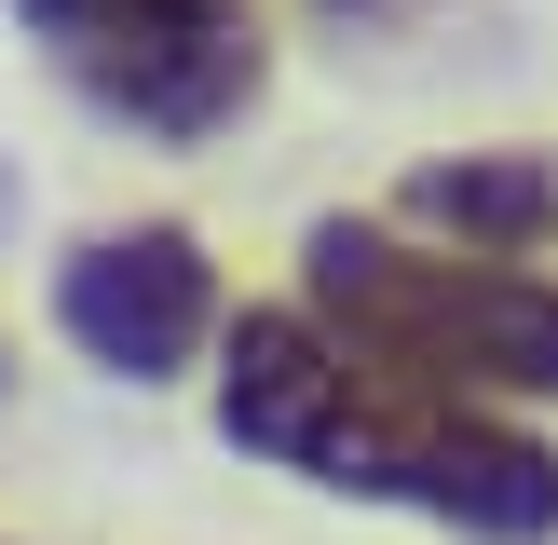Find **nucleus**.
I'll return each mask as SVG.
<instances>
[{
	"instance_id": "obj_1",
	"label": "nucleus",
	"mask_w": 558,
	"mask_h": 545,
	"mask_svg": "<svg viewBox=\"0 0 558 545\" xmlns=\"http://www.w3.org/2000/svg\"><path fill=\"white\" fill-rule=\"evenodd\" d=\"M218 436L287 477L341 491V505H396L436 518L463 545H545L558 532V450L532 423L477 396H436V382L354 354L314 314H245L218 354Z\"/></svg>"
},
{
	"instance_id": "obj_2",
	"label": "nucleus",
	"mask_w": 558,
	"mask_h": 545,
	"mask_svg": "<svg viewBox=\"0 0 558 545\" xmlns=\"http://www.w3.org/2000/svg\"><path fill=\"white\" fill-rule=\"evenodd\" d=\"M300 314L341 327L354 354L436 382V396H558V287L518 259L409 245L381 218H314L300 245Z\"/></svg>"
},
{
	"instance_id": "obj_3",
	"label": "nucleus",
	"mask_w": 558,
	"mask_h": 545,
	"mask_svg": "<svg viewBox=\"0 0 558 545\" xmlns=\"http://www.w3.org/2000/svg\"><path fill=\"white\" fill-rule=\"evenodd\" d=\"M14 27L96 123L163 136V150H205L218 123H245L272 69L259 0H14Z\"/></svg>"
},
{
	"instance_id": "obj_4",
	"label": "nucleus",
	"mask_w": 558,
	"mask_h": 545,
	"mask_svg": "<svg viewBox=\"0 0 558 545\" xmlns=\"http://www.w3.org/2000/svg\"><path fill=\"white\" fill-rule=\"evenodd\" d=\"M54 327H69L109 382H178L191 354L218 341V272H205V245H191L178 218L96 232L69 272H54Z\"/></svg>"
},
{
	"instance_id": "obj_5",
	"label": "nucleus",
	"mask_w": 558,
	"mask_h": 545,
	"mask_svg": "<svg viewBox=\"0 0 558 545\" xmlns=\"http://www.w3.org/2000/svg\"><path fill=\"white\" fill-rule=\"evenodd\" d=\"M409 218L463 259H532L558 245V164L545 150H463V164H423L409 178Z\"/></svg>"
},
{
	"instance_id": "obj_6",
	"label": "nucleus",
	"mask_w": 558,
	"mask_h": 545,
	"mask_svg": "<svg viewBox=\"0 0 558 545\" xmlns=\"http://www.w3.org/2000/svg\"><path fill=\"white\" fill-rule=\"evenodd\" d=\"M314 14H327V27H409L423 0H314Z\"/></svg>"
}]
</instances>
